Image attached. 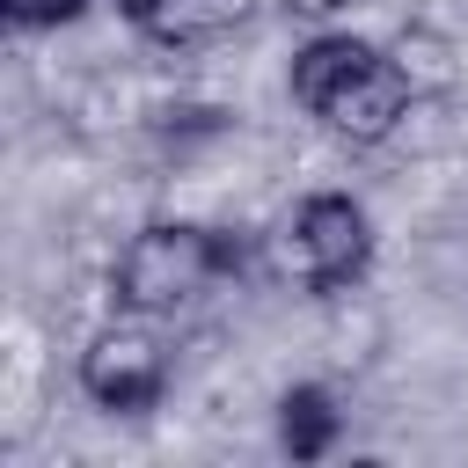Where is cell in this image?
<instances>
[{"mask_svg": "<svg viewBox=\"0 0 468 468\" xmlns=\"http://www.w3.org/2000/svg\"><path fill=\"white\" fill-rule=\"evenodd\" d=\"M292 102L344 146H380L410 124L417 110V80L395 51H380L373 37H351V29H322L292 51V73H285Z\"/></svg>", "mask_w": 468, "mask_h": 468, "instance_id": "obj_1", "label": "cell"}, {"mask_svg": "<svg viewBox=\"0 0 468 468\" xmlns=\"http://www.w3.org/2000/svg\"><path fill=\"white\" fill-rule=\"evenodd\" d=\"M263 249H249L234 227H205V219H146L117 271H110V300L117 314H183L190 300H205L212 285L241 278Z\"/></svg>", "mask_w": 468, "mask_h": 468, "instance_id": "obj_2", "label": "cell"}, {"mask_svg": "<svg viewBox=\"0 0 468 468\" xmlns=\"http://www.w3.org/2000/svg\"><path fill=\"white\" fill-rule=\"evenodd\" d=\"M373 263V212L351 190H307L271 234H263V271L292 292H344Z\"/></svg>", "mask_w": 468, "mask_h": 468, "instance_id": "obj_3", "label": "cell"}, {"mask_svg": "<svg viewBox=\"0 0 468 468\" xmlns=\"http://www.w3.org/2000/svg\"><path fill=\"white\" fill-rule=\"evenodd\" d=\"M73 380H80V395H88L102 417H146V410L168 395V344H161L154 314H117V322H102V329L80 344Z\"/></svg>", "mask_w": 468, "mask_h": 468, "instance_id": "obj_4", "label": "cell"}, {"mask_svg": "<svg viewBox=\"0 0 468 468\" xmlns=\"http://www.w3.org/2000/svg\"><path fill=\"white\" fill-rule=\"evenodd\" d=\"M344 446V410L322 380H292L278 395V453L285 461H329Z\"/></svg>", "mask_w": 468, "mask_h": 468, "instance_id": "obj_5", "label": "cell"}, {"mask_svg": "<svg viewBox=\"0 0 468 468\" xmlns=\"http://www.w3.org/2000/svg\"><path fill=\"white\" fill-rule=\"evenodd\" d=\"M249 15H256V0H161V7L139 22V37H146L154 51H197V44L234 37Z\"/></svg>", "mask_w": 468, "mask_h": 468, "instance_id": "obj_6", "label": "cell"}, {"mask_svg": "<svg viewBox=\"0 0 468 468\" xmlns=\"http://www.w3.org/2000/svg\"><path fill=\"white\" fill-rule=\"evenodd\" d=\"M95 0H0V15H7V29H66V22H80Z\"/></svg>", "mask_w": 468, "mask_h": 468, "instance_id": "obj_7", "label": "cell"}, {"mask_svg": "<svg viewBox=\"0 0 468 468\" xmlns=\"http://www.w3.org/2000/svg\"><path fill=\"white\" fill-rule=\"evenodd\" d=\"M278 7H285V15H300V22H336L351 0H278Z\"/></svg>", "mask_w": 468, "mask_h": 468, "instance_id": "obj_8", "label": "cell"}, {"mask_svg": "<svg viewBox=\"0 0 468 468\" xmlns=\"http://www.w3.org/2000/svg\"><path fill=\"white\" fill-rule=\"evenodd\" d=\"M102 7H110V15H117V22H132V29H139V22H146V15H154V7H161V0H102Z\"/></svg>", "mask_w": 468, "mask_h": 468, "instance_id": "obj_9", "label": "cell"}]
</instances>
